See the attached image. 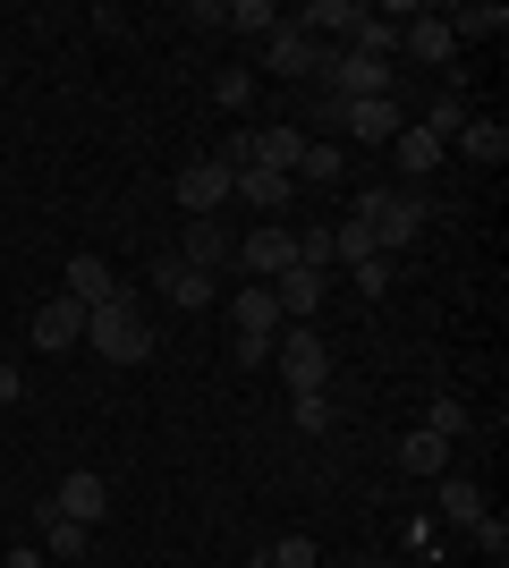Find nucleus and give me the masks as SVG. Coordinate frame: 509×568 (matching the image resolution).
<instances>
[{
	"instance_id": "nucleus-1",
	"label": "nucleus",
	"mask_w": 509,
	"mask_h": 568,
	"mask_svg": "<svg viewBox=\"0 0 509 568\" xmlns=\"http://www.w3.org/2000/svg\"><path fill=\"white\" fill-rule=\"evenodd\" d=\"M348 221H365L374 230V255H399V246H416L425 237V221H434V204L416 187H357V213Z\"/></svg>"
},
{
	"instance_id": "nucleus-2",
	"label": "nucleus",
	"mask_w": 509,
	"mask_h": 568,
	"mask_svg": "<svg viewBox=\"0 0 509 568\" xmlns=\"http://www.w3.org/2000/svg\"><path fill=\"white\" fill-rule=\"evenodd\" d=\"M85 348L102 356V365H145L153 356V323H145V306H136V297H102L94 314H85Z\"/></svg>"
},
{
	"instance_id": "nucleus-3",
	"label": "nucleus",
	"mask_w": 509,
	"mask_h": 568,
	"mask_svg": "<svg viewBox=\"0 0 509 568\" xmlns=\"http://www.w3.org/2000/svg\"><path fill=\"white\" fill-rule=\"evenodd\" d=\"M272 356H281L289 390H332V348H323L315 323H289V339H272Z\"/></svg>"
},
{
	"instance_id": "nucleus-4",
	"label": "nucleus",
	"mask_w": 509,
	"mask_h": 568,
	"mask_svg": "<svg viewBox=\"0 0 509 568\" xmlns=\"http://www.w3.org/2000/svg\"><path fill=\"white\" fill-rule=\"evenodd\" d=\"M43 518H69V526H102V518H111V484H102L94 467L60 475V493L43 500Z\"/></svg>"
},
{
	"instance_id": "nucleus-5",
	"label": "nucleus",
	"mask_w": 509,
	"mask_h": 568,
	"mask_svg": "<svg viewBox=\"0 0 509 568\" xmlns=\"http://www.w3.org/2000/svg\"><path fill=\"white\" fill-rule=\"evenodd\" d=\"M170 195H179V213H187V221H213L221 204H230V162H221V153H213V162H187L179 179H170Z\"/></svg>"
},
{
	"instance_id": "nucleus-6",
	"label": "nucleus",
	"mask_w": 509,
	"mask_h": 568,
	"mask_svg": "<svg viewBox=\"0 0 509 568\" xmlns=\"http://www.w3.org/2000/svg\"><path fill=\"white\" fill-rule=\"evenodd\" d=\"M153 297H170L179 314H204L221 297V281H213V272H195V263H179V255H153Z\"/></svg>"
},
{
	"instance_id": "nucleus-7",
	"label": "nucleus",
	"mask_w": 509,
	"mask_h": 568,
	"mask_svg": "<svg viewBox=\"0 0 509 568\" xmlns=\"http://www.w3.org/2000/svg\"><path fill=\"white\" fill-rule=\"evenodd\" d=\"M332 128H348L357 144H390L399 128H408V111H399V94H374V102H332Z\"/></svg>"
},
{
	"instance_id": "nucleus-8",
	"label": "nucleus",
	"mask_w": 509,
	"mask_h": 568,
	"mask_svg": "<svg viewBox=\"0 0 509 568\" xmlns=\"http://www.w3.org/2000/svg\"><path fill=\"white\" fill-rule=\"evenodd\" d=\"M272 297H281V323H315V314L332 306V272H297V263H289Z\"/></svg>"
},
{
	"instance_id": "nucleus-9",
	"label": "nucleus",
	"mask_w": 509,
	"mask_h": 568,
	"mask_svg": "<svg viewBox=\"0 0 509 568\" xmlns=\"http://www.w3.org/2000/svg\"><path fill=\"white\" fill-rule=\"evenodd\" d=\"M238 263H246V272H264V281H281V272L297 263L289 221H264V230H246V237H238Z\"/></svg>"
},
{
	"instance_id": "nucleus-10",
	"label": "nucleus",
	"mask_w": 509,
	"mask_h": 568,
	"mask_svg": "<svg viewBox=\"0 0 509 568\" xmlns=\"http://www.w3.org/2000/svg\"><path fill=\"white\" fill-rule=\"evenodd\" d=\"M77 339H85V306H77V297H43V306H34V348H77Z\"/></svg>"
},
{
	"instance_id": "nucleus-11",
	"label": "nucleus",
	"mask_w": 509,
	"mask_h": 568,
	"mask_svg": "<svg viewBox=\"0 0 509 568\" xmlns=\"http://www.w3.org/2000/svg\"><path fill=\"white\" fill-rule=\"evenodd\" d=\"M289 187H297L289 170H230V195H238V204H255V213H272V221L289 213Z\"/></svg>"
},
{
	"instance_id": "nucleus-12",
	"label": "nucleus",
	"mask_w": 509,
	"mask_h": 568,
	"mask_svg": "<svg viewBox=\"0 0 509 568\" xmlns=\"http://www.w3.org/2000/svg\"><path fill=\"white\" fill-rule=\"evenodd\" d=\"M399 51H408V60H425V69H450V60H459V34H450L441 18H425V9H416L408 34H399Z\"/></svg>"
},
{
	"instance_id": "nucleus-13",
	"label": "nucleus",
	"mask_w": 509,
	"mask_h": 568,
	"mask_svg": "<svg viewBox=\"0 0 509 568\" xmlns=\"http://www.w3.org/2000/svg\"><path fill=\"white\" fill-rule=\"evenodd\" d=\"M390 162L408 170V179H434V170L450 162V144H441L434 128H416V119H408V128H399V136H390Z\"/></svg>"
},
{
	"instance_id": "nucleus-14",
	"label": "nucleus",
	"mask_w": 509,
	"mask_h": 568,
	"mask_svg": "<svg viewBox=\"0 0 509 568\" xmlns=\"http://www.w3.org/2000/svg\"><path fill=\"white\" fill-rule=\"evenodd\" d=\"M69 297H77L85 314H94L102 297H120V272H111V263H102L94 246H85V255H69Z\"/></svg>"
},
{
	"instance_id": "nucleus-15",
	"label": "nucleus",
	"mask_w": 509,
	"mask_h": 568,
	"mask_svg": "<svg viewBox=\"0 0 509 568\" xmlns=\"http://www.w3.org/2000/svg\"><path fill=\"white\" fill-rule=\"evenodd\" d=\"M315 51H323V43H306V34H297L289 18H281V26L264 34V60H272L281 77H315Z\"/></svg>"
},
{
	"instance_id": "nucleus-16",
	"label": "nucleus",
	"mask_w": 509,
	"mask_h": 568,
	"mask_svg": "<svg viewBox=\"0 0 509 568\" xmlns=\"http://www.w3.org/2000/svg\"><path fill=\"white\" fill-rule=\"evenodd\" d=\"M357 18H365V9H357V0H315V9H297V34H306V43H315V34H339V43H348V34H357Z\"/></svg>"
},
{
	"instance_id": "nucleus-17",
	"label": "nucleus",
	"mask_w": 509,
	"mask_h": 568,
	"mask_svg": "<svg viewBox=\"0 0 509 568\" xmlns=\"http://www.w3.org/2000/svg\"><path fill=\"white\" fill-rule=\"evenodd\" d=\"M170 255H179V263H195V272H213V263L230 255V230H221V221H187V230H179V246H170Z\"/></svg>"
},
{
	"instance_id": "nucleus-18",
	"label": "nucleus",
	"mask_w": 509,
	"mask_h": 568,
	"mask_svg": "<svg viewBox=\"0 0 509 568\" xmlns=\"http://www.w3.org/2000/svg\"><path fill=\"white\" fill-rule=\"evenodd\" d=\"M230 314H238V332H255V339H281V297H272L264 281H255V288H238V297H230Z\"/></svg>"
},
{
	"instance_id": "nucleus-19",
	"label": "nucleus",
	"mask_w": 509,
	"mask_h": 568,
	"mask_svg": "<svg viewBox=\"0 0 509 568\" xmlns=\"http://www.w3.org/2000/svg\"><path fill=\"white\" fill-rule=\"evenodd\" d=\"M450 144H459L467 162H509V128H501V119H467Z\"/></svg>"
},
{
	"instance_id": "nucleus-20",
	"label": "nucleus",
	"mask_w": 509,
	"mask_h": 568,
	"mask_svg": "<svg viewBox=\"0 0 509 568\" xmlns=\"http://www.w3.org/2000/svg\"><path fill=\"white\" fill-rule=\"evenodd\" d=\"M348 51H365V60H383V69H390V60H399V26H390L383 9H365L357 34H348Z\"/></svg>"
},
{
	"instance_id": "nucleus-21",
	"label": "nucleus",
	"mask_w": 509,
	"mask_h": 568,
	"mask_svg": "<svg viewBox=\"0 0 509 568\" xmlns=\"http://www.w3.org/2000/svg\"><path fill=\"white\" fill-rule=\"evenodd\" d=\"M399 467H408V475H450V442H441V433H425V425H416L408 442H399Z\"/></svg>"
},
{
	"instance_id": "nucleus-22",
	"label": "nucleus",
	"mask_w": 509,
	"mask_h": 568,
	"mask_svg": "<svg viewBox=\"0 0 509 568\" xmlns=\"http://www.w3.org/2000/svg\"><path fill=\"white\" fill-rule=\"evenodd\" d=\"M441 518H450V526H476V518H485V493H476V484H467V475H441Z\"/></svg>"
},
{
	"instance_id": "nucleus-23",
	"label": "nucleus",
	"mask_w": 509,
	"mask_h": 568,
	"mask_svg": "<svg viewBox=\"0 0 509 568\" xmlns=\"http://www.w3.org/2000/svg\"><path fill=\"white\" fill-rule=\"evenodd\" d=\"M297 179H315V187H339V179H348V144H315V136H306V162H297Z\"/></svg>"
},
{
	"instance_id": "nucleus-24",
	"label": "nucleus",
	"mask_w": 509,
	"mask_h": 568,
	"mask_svg": "<svg viewBox=\"0 0 509 568\" xmlns=\"http://www.w3.org/2000/svg\"><path fill=\"white\" fill-rule=\"evenodd\" d=\"M289 425H297V433H332V425H339L332 390H289Z\"/></svg>"
},
{
	"instance_id": "nucleus-25",
	"label": "nucleus",
	"mask_w": 509,
	"mask_h": 568,
	"mask_svg": "<svg viewBox=\"0 0 509 568\" xmlns=\"http://www.w3.org/2000/svg\"><path fill=\"white\" fill-rule=\"evenodd\" d=\"M272 26H281L272 0H230V9H221V34H272Z\"/></svg>"
},
{
	"instance_id": "nucleus-26",
	"label": "nucleus",
	"mask_w": 509,
	"mask_h": 568,
	"mask_svg": "<svg viewBox=\"0 0 509 568\" xmlns=\"http://www.w3.org/2000/svg\"><path fill=\"white\" fill-rule=\"evenodd\" d=\"M85 535H94V526H69V518H43V560H85Z\"/></svg>"
},
{
	"instance_id": "nucleus-27",
	"label": "nucleus",
	"mask_w": 509,
	"mask_h": 568,
	"mask_svg": "<svg viewBox=\"0 0 509 568\" xmlns=\"http://www.w3.org/2000/svg\"><path fill=\"white\" fill-rule=\"evenodd\" d=\"M348 281H357V297H390L399 263H390V255H365V263H348Z\"/></svg>"
},
{
	"instance_id": "nucleus-28",
	"label": "nucleus",
	"mask_w": 509,
	"mask_h": 568,
	"mask_svg": "<svg viewBox=\"0 0 509 568\" xmlns=\"http://www.w3.org/2000/svg\"><path fill=\"white\" fill-rule=\"evenodd\" d=\"M264 568H323V551H315V535H281L264 551Z\"/></svg>"
},
{
	"instance_id": "nucleus-29",
	"label": "nucleus",
	"mask_w": 509,
	"mask_h": 568,
	"mask_svg": "<svg viewBox=\"0 0 509 568\" xmlns=\"http://www.w3.org/2000/svg\"><path fill=\"white\" fill-rule=\"evenodd\" d=\"M425 433H441V442H459V433H467V407L450 399V390H441V399L425 407Z\"/></svg>"
},
{
	"instance_id": "nucleus-30",
	"label": "nucleus",
	"mask_w": 509,
	"mask_h": 568,
	"mask_svg": "<svg viewBox=\"0 0 509 568\" xmlns=\"http://www.w3.org/2000/svg\"><path fill=\"white\" fill-rule=\"evenodd\" d=\"M441 26H450V34H501V26H509V9L492 0V9H459V18H441Z\"/></svg>"
},
{
	"instance_id": "nucleus-31",
	"label": "nucleus",
	"mask_w": 509,
	"mask_h": 568,
	"mask_svg": "<svg viewBox=\"0 0 509 568\" xmlns=\"http://www.w3.org/2000/svg\"><path fill=\"white\" fill-rule=\"evenodd\" d=\"M467 119H476V111H467V94H441V102H434V119H425V128H434V136L450 144V136H459V128H467Z\"/></svg>"
},
{
	"instance_id": "nucleus-32",
	"label": "nucleus",
	"mask_w": 509,
	"mask_h": 568,
	"mask_svg": "<svg viewBox=\"0 0 509 568\" xmlns=\"http://www.w3.org/2000/svg\"><path fill=\"white\" fill-rule=\"evenodd\" d=\"M213 94H221V111H246V102H255V77H246V69H221Z\"/></svg>"
},
{
	"instance_id": "nucleus-33",
	"label": "nucleus",
	"mask_w": 509,
	"mask_h": 568,
	"mask_svg": "<svg viewBox=\"0 0 509 568\" xmlns=\"http://www.w3.org/2000/svg\"><path fill=\"white\" fill-rule=\"evenodd\" d=\"M467 535H476V544H485V551H492V560H501V551H509V526H501V518H492V509H485V518H476V526H467Z\"/></svg>"
},
{
	"instance_id": "nucleus-34",
	"label": "nucleus",
	"mask_w": 509,
	"mask_h": 568,
	"mask_svg": "<svg viewBox=\"0 0 509 568\" xmlns=\"http://www.w3.org/2000/svg\"><path fill=\"white\" fill-rule=\"evenodd\" d=\"M26 399V374H18V365H0V407H18Z\"/></svg>"
},
{
	"instance_id": "nucleus-35",
	"label": "nucleus",
	"mask_w": 509,
	"mask_h": 568,
	"mask_svg": "<svg viewBox=\"0 0 509 568\" xmlns=\"http://www.w3.org/2000/svg\"><path fill=\"white\" fill-rule=\"evenodd\" d=\"M0 568H51V560H43V551H9Z\"/></svg>"
},
{
	"instance_id": "nucleus-36",
	"label": "nucleus",
	"mask_w": 509,
	"mask_h": 568,
	"mask_svg": "<svg viewBox=\"0 0 509 568\" xmlns=\"http://www.w3.org/2000/svg\"><path fill=\"white\" fill-rule=\"evenodd\" d=\"M365 568H374V560H365Z\"/></svg>"
},
{
	"instance_id": "nucleus-37",
	"label": "nucleus",
	"mask_w": 509,
	"mask_h": 568,
	"mask_svg": "<svg viewBox=\"0 0 509 568\" xmlns=\"http://www.w3.org/2000/svg\"><path fill=\"white\" fill-rule=\"evenodd\" d=\"M255 568H264V560H255Z\"/></svg>"
}]
</instances>
